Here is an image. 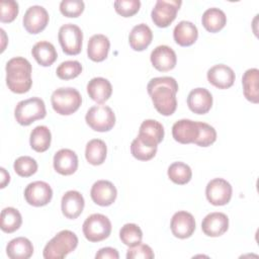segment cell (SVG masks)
I'll return each mask as SVG.
<instances>
[{"mask_svg":"<svg viewBox=\"0 0 259 259\" xmlns=\"http://www.w3.org/2000/svg\"><path fill=\"white\" fill-rule=\"evenodd\" d=\"M148 93L156 110L162 115L168 116L175 112L177 107L176 93L178 84L173 77H156L149 81Z\"/></svg>","mask_w":259,"mask_h":259,"instance_id":"obj_1","label":"cell"},{"mask_svg":"<svg viewBox=\"0 0 259 259\" xmlns=\"http://www.w3.org/2000/svg\"><path fill=\"white\" fill-rule=\"evenodd\" d=\"M6 84L8 88L17 94L27 92L31 85V64L23 57L10 59L6 64Z\"/></svg>","mask_w":259,"mask_h":259,"instance_id":"obj_2","label":"cell"},{"mask_svg":"<svg viewBox=\"0 0 259 259\" xmlns=\"http://www.w3.org/2000/svg\"><path fill=\"white\" fill-rule=\"evenodd\" d=\"M77 246L76 234L69 230H63L47 243L42 255L45 259H62L73 252Z\"/></svg>","mask_w":259,"mask_h":259,"instance_id":"obj_3","label":"cell"},{"mask_svg":"<svg viewBox=\"0 0 259 259\" xmlns=\"http://www.w3.org/2000/svg\"><path fill=\"white\" fill-rule=\"evenodd\" d=\"M54 110L61 115H70L77 111L82 103L80 92L71 87L55 90L51 97Z\"/></svg>","mask_w":259,"mask_h":259,"instance_id":"obj_4","label":"cell"},{"mask_svg":"<svg viewBox=\"0 0 259 259\" xmlns=\"http://www.w3.org/2000/svg\"><path fill=\"white\" fill-rule=\"evenodd\" d=\"M46 114L45 102L39 97H31L19 101L14 110L15 119L21 125H29L37 119H42Z\"/></svg>","mask_w":259,"mask_h":259,"instance_id":"obj_5","label":"cell"},{"mask_svg":"<svg viewBox=\"0 0 259 259\" xmlns=\"http://www.w3.org/2000/svg\"><path fill=\"white\" fill-rule=\"evenodd\" d=\"M83 234L90 242H100L107 239L111 233L109 219L101 213L89 215L83 223Z\"/></svg>","mask_w":259,"mask_h":259,"instance_id":"obj_6","label":"cell"},{"mask_svg":"<svg viewBox=\"0 0 259 259\" xmlns=\"http://www.w3.org/2000/svg\"><path fill=\"white\" fill-rule=\"evenodd\" d=\"M86 123L95 132H108L115 124L113 110L107 105H94L89 108L85 115Z\"/></svg>","mask_w":259,"mask_h":259,"instance_id":"obj_7","label":"cell"},{"mask_svg":"<svg viewBox=\"0 0 259 259\" xmlns=\"http://www.w3.org/2000/svg\"><path fill=\"white\" fill-rule=\"evenodd\" d=\"M58 38L65 54L70 56L80 54L82 50L83 32L78 25L73 23H66L62 25L59 29Z\"/></svg>","mask_w":259,"mask_h":259,"instance_id":"obj_8","label":"cell"},{"mask_svg":"<svg viewBox=\"0 0 259 259\" xmlns=\"http://www.w3.org/2000/svg\"><path fill=\"white\" fill-rule=\"evenodd\" d=\"M181 4L180 0H158L151 12L154 24L158 27L169 26L176 18Z\"/></svg>","mask_w":259,"mask_h":259,"instance_id":"obj_9","label":"cell"},{"mask_svg":"<svg viewBox=\"0 0 259 259\" xmlns=\"http://www.w3.org/2000/svg\"><path fill=\"white\" fill-rule=\"evenodd\" d=\"M232 186L223 178H214L210 180L205 187V195L212 205H225L232 198Z\"/></svg>","mask_w":259,"mask_h":259,"instance_id":"obj_10","label":"cell"},{"mask_svg":"<svg viewBox=\"0 0 259 259\" xmlns=\"http://www.w3.org/2000/svg\"><path fill=\"white\" fill-rule=\"evenodd\" d=\"M53 197L52 187L45 181H34L29 183L24 190L26 202L32 206L47 205Z\"/></svg>","mask_w":259,"mask_h":259,"instance_id":"obj_11","label":"cell"},{"mask_svg":"<svg viewBox=\"0 0 259 259\" xmlns=\"http://www.w3.org/2000/svg\"><path fill=\"white\" fill-rule=\"evenodd\" d=\"M49 13L42 6L33 5L27 8L23 16V26L27 32L36 34L42 31L49 23Z\"/></svg>","mask_w":259,"mask_h":259,"instance_id":"obj_12","label":"cell"},{"mask_svg":"<svg viewBox=\"0 0 259 259\" xmlns=\"http://www.w3.org/2000/svg\"><path fill=\"white\" fill-rule=\"evenodd\" d=\"M170 228L172 234L176 238L186 239L195 231V220L190 212L180 210L173 214Z\"/></svg>","mask_w":259,"mask_h":259,"instance_id":"obj_13","label":"cell"},{"mask_svg":"<svg viewBox=\"0 0 259 259\" xmlns=\"http://www.w3.org/2000/svg\"><path fill=\"white\" fill-rule=\"evenodd\" d=\"M90 196L96 204L100 206H108L115 201L117 190L110 181L98 180L92 185Z\"/></svg>","mask_w":259,"mask_h":259,"instance_id":"obj_14","label":"cell"},{"mask_svg":"<svg viewBox=\"0 0 259 259\" xmlns=\"http://www.w3.org/2000/svg\"><path fill=\"white\" fill-rule=\"evenodd\" d=\"M150 59L153 67L160 72H167L174 69L177 62L175 52L165 45L156 47L152 51Z\"/></svg>","mask_w":259,"mask_h":259,"instance_id":"obj_15","label":"cell"},{"mask_svg":"<svg viewBox=\"0 0 259 259\" xmlns=\"http://www.w3.org/2000/svg\"><path fill=\"white\" fill-rule=\"evenodd\" d=\"M207 81L219 89L230 88L235 82V73L232 68L225 64H218L208 69Z\"/></svg>","mask_w":259,"mask_h":259,"instance_id":"obj_16","label":"cell"},{"mask_svg":"<svg viewBox=\"0 0 259 259\" xmlns=\"http://www.w3.org/2000/svg\"><path fill=\"white\" fill-rule=\"evenodd\" d=\"M187 105L192 112L205 114L212 106V95L205 88L192 89L187 96Z\"/></svg>","mask_w":259,"mask_h":259,"instance_id":"obj_17","label":"cell"},{"mask_svg":"<svg viewBox=\"0 0 259 259\" xmlns=\"http://www.w3.org/2000/svg\"><path fill=\"white\" fill-rule=\"evenodd\" d=\"M228 228L229 219L223 212H210L201 223V230L208 237H220L228 231Z\"/></svg>","mask_w":259,"mask_h":259,"instance_id":"obj_18","label":"cell"},{"mask_svg":"<svg viewBox=\"0 0 259 259\" xmlns=\"http://www.w3.org/2000/svg\"><path fill=\"white\" fill-rule=\"evenodd\" d=\"M85 205L83 195L76 190L67 191L61 201L63 214L70 220L77 219L83 211Z\"/></svg>","mask_w":259,"mask_h":259,"instance_id":"obj_19","label":"cell"},{"mask_svg":"<svg viewBox=\"0 0 259 259\" xmlns=\"http://www.w3.org/2000/svg\"><path fill=\"white\" fill-rule=\"evenodd\" d=\"M54 168L61 175H72L78 168V157L70 149H61L54 156Z\"/></svg>","mask_w":259,"mask_h":259,"instance_id":"obj_20","label":"cell"},{"mask_svg":"<svg viewBox=\"0 0 259 259\" xmlns=\"http://www.w3.org/2000/svg\"><path fill=\"white\" fill-rule=\"evenodd\" d=\"M172 136L180 144L193 143L198 136L197 121L190 119H180L172 126Z\"/></svg>","mask_w":259,"mask_h":259,"instance_id":"obj_21","label":"cell"},{"mask_svg":"<svg viewBox=\"0 0 259 259\" xmlns=\"http://www.w3.org/2000/svg\"><path fill=\"white\" fill-rule=\"evenodd\" d=\"M138 137L150 145L158 146L164 139V126L155 119H146L140 125Z\"/></svg>","mask_w":259,"mask_h":259,"instance_id":"obj_22","label":"cell"},{"mask_svg":"<svg viewBox=\"0 0 259 259\" xmlns=\"http://www.w3.org/2000/svg\"><path fill=\"white\" fill-rule=\"evenodd\" d=\"M87 93L92 100L102 104L111 96L112 86L107 79L102 77H95L88 82Z\"/></svg>","mask_w":259,"mask_h":259,"instance_id":"obj_23","label":"cell"},{"mask_svg":"<svg viewBox=\"0 0 259 259\" xmlns=\"http://www.w3.org/2000/svg\"><path fill=\"white\" fill-rule=\"evenodd\" d=\"M110 48L109 39L104 34H94L88 40L87 55L93 62H102L107 58Z\"/></svg>","mask_w":259,"mask_h":259,"instance_id":"obj_24","label":"cell"},{"mask_svg":"<svg viewBox=\"0 0 259 259\" xmlns=\"http://www.w3.org/2000/svg\"><path fill=\"white\" fill-rule=\"evenodd\" d=\"M153 39V32L151 28L145 24L140 23L133 27L128 35V42L134 51H144L146 50Z\"/></svg>","mask_w":259,"mask_h":259,"instance_id":"obj_25","label":"cell"},{"mask_svg":"<svg viewBox=\"0 0 259 259\" xmlns=\"http://www.w3.org/2000/svg\"><path fill=\"white\" fill-rule=\"evenodd\" d=\"M173 37L177 45L189 47L193 45L198 37L197 27L190 21L182 20L174 27Z\"/></svg>","mask_w":259,"mask_h":259,"instance_id":"obj_26","label":"cell"},{"mask_svg":"<svg viewBox=\"0 0 259 259\" xmlns=\"http://www.w3.org/2000/svg\"><path fill=\"white\" fill-rule=\"evenodd\" d=\"M31 54L34 60L37 62V64H39L42 67L51 66L55 63V61L58 58V54L54 45L47 40L36 42L32 47Z\"/></svg>","mask_w":259,"mask_h":259,"instance_id":"obj_27","label":"cell"},{"mask_svg":"<svg viewBox=\"0 0 259 259\" xmlns=\"http://www.w3.org/2000/svg\"><path fill=\"white\" fill-rule=\"evenodd\" d=\"M6 253L11 259H27L33 254V246L27 238L18 237L7 244Z\"/></svg>","mask_w":259,"mask_h":259,"instance_id":"obj_28","label":"cell"},{"mask_svg":"<svg viewBox=\"0 0 259 259\" xmlns=\"http://www.w3.org/2000/svg\"><path fill=\"white\" fill-rule=\"evenodd\" d=\"M258 81H259V70L256 68L248 69L242 78L243 93L247 100L252 103L259 102L258 92Z\"/></svg>","mask_w":259,"mask_h":259,"instance_id":"obj_29","label":"cell"},{"mask_svg":"<svg viewBox=\"0 0 259 259\" xmlns=\"http://www.w3.org/2000/svg\"><path fill=\"white\" fill-rule=\"evenodd\" d=\"M203 27L209 32H218L223 29L227 23V16L220 8H208L206 9L201 17Z\"/></svg>","mask_w":259,"mask_h":259,"instance_id":"obj_30","label":"cell"},{"mask_svg":"<svg viewBox=\"0 0 259 259\" xmlns=\"http://www.w3.org/2000/svg\"><path fill=\"white\" fill-rule=\"evenodd\" d=\"M106 154L107 147L102 140L93 139L87 143L85 149V157L89 164L94 166L101 165L106 159Z\"/></svg>","mask_w":259,"mask_h":259,"instance_id":"obj_31","label":"cell"},{"mask_svg":"<svg viewBox=\"0 0 259 259\" xmlns=\"http://www.w3.org/2000/svg\"><path fill=\"white\" fill-rule=\"evenodd\" d=\"M51 141L52 134L46 125H37L30 133L29 144L35 152H46L51 146Z\"/></svg>","mask_w":259,"mask_h":259,"instance_id":"obj_32","label":"cell"},{"mask_svg":"<svg viewBox=\"0 0 259 259\" xmlns=\"http://www.w3.org/2000/svg\"><path fill=\"white\" fill-rule=\"evenodd\" d=\"M0 219H1V230L8 234H11L17 231L22 224L21 214L14 207L3 208L1 211Z\"/></svg>","mask_w":259,"mask_h":259,"instance_id":"obj_33","label":"cell"},{"mask_svg":"<svg viewBox=\"0 0 259 259\" xmlns=\"http://www.w3.org/2000/svg\"><path fill=\"white\" fill-rule=\"evenodd\" d=\"M168 177L172 182L178 185L188 183L192 177L191 168L183 162H174L168 167Z\"/></svg>","mask_w":259,"mask_h":259,"instance_id":"obj_34","label":"cell"},{"mask_svg":"<svg viewBox=\"0 0 259 259\" xmlns=\"http://www.w3.org/2000/svg\"><path fill=\"white\" fill-rule=\"evenodd\" d=\"M158 146L150 145L144 142L142 139L137 137L131 145L132 155L140 161H149L155 157L157 153Z\"/></svg>","mask_w":259,"mask_h":259,"instance_id":"obj_35","label":"cell"},{"mask_svg":"<svg viewBox=\"0 0 259 259\" xmlns=\"http://www.w3.org/2000/svg\"><path fill=\"white\" fill-rule=\"evenodd\" d=\"M119 238L124 245L133 247L142 242L143 232L136 224H125L119 231Z\"/></svg>","mask_w":259,"mask_h":259,"instance_id":"obj_36","label":"cell"},{"mask_svg":"<svg viewBox=\"0 0 259 259\" xmlns=\"http://www.w3.org/2000/svg\"><path fill=\"white\" fill-rule=\"evenodd\" d=\"M13 168L17 175L21 177H29L36 172L37 163L29 156H21L14 161Z\"/></svg>","mask_w":259,"mask_h":259,"instance_id":"obj_37","label":"cell"},{"mask_svg":"<svg viewBox=\"0 0 259 259\" xmlns=\"http://www.w3.org/2000/svg\"><path fill=\"white\" fill-rule=\"evenodd\" d=\"M82 72V65L78 61H65L56 70L57 76L62 80H71L78 77Z\"/></svg>","mask_w":259,"mask_h":259,"instance_id":"obj_38","label":"cell"},{"mask_svg":"<svg viewBox=\"0 0 259 259\" xmlns=\"http://www.w3.org/2000/svg\"><path fill=\"white\" fill-rule=\"evenodd\" d=\"M198 136L193 144L200 147H208L212 145L217 140V132L215 130L205 122H198Z\"/></svg>","mask_w":259,"mask_h":259,"instance_id":"obj_39","label":"cell"},{"mask_svg":"<svg viewBox=\"0 0 259 259\" xmlns=\"http://www.w3.org/2000/svg\"><path fill=\"white\" fill-rule=\"evenodd\" d=\"M116 13L123 17H131L135 15L141 7L140 0H116L113 3Z\"/></svg>","mask_w":259,"mask_h":259,"instance_id":"obj_40","label":"cell"},{"mask_svg":"<svg viewBox=\"0 0 259 259\" xmlns=\"http://www.w3.org/2000/svg\"><path fill=\"white\" fill-rule=\"evenodd\" d=\"M82 0H63L60 3V11L66 17H78L84 11Z\"/></svg>","mask_w":259,"mask_h":259,"instance_id":"obj_41","label":"cell"},{"mask_svg":"<svg viewBox=\"0 0 259 259\" xmlns=\"http://www.w3.org/2000/svg\"><path fill=\"white\" fill-rule=\"evenodd\" d=\"M1 22H12L18 14V3L13 0H2L0 2Z\"/></svg>","mask_w":259,"mask_h":259,"instance_id":"obj_42","label":"cell"},{"mask_svg":"<svg viewBox=\"0 0 259 259\" xmlns=\"http://www.w3.org/2000/svg\"><path fill=\"white\" fill-rule=\"evenodd\" d=\"M155 257V254L152 248L146 244H138L136 246L130 247L126 252L127 259H152Z\"/></svg>","mask_w":259,"mask_h":259,"instance_id":"obj_43","label":"cell"},{"mask_svg":"<svg viewBox=\"0 0 259 259\" xmlns=\"http://www.w3.org/2000/svg\"><path fill=\"white\" fill-rule=\"evenodd\" d=\"M96 259H118L119 254L116 249L111 247L101 248L95 255Z\"/></svg>","mask_w":259,"mask_h":259,"instance_id":"obj_44","label":"cell"},{"mask_svg":"<svg viewBox=\"0 0 259 259\" xmlns=\"http://www.w3.org/2000/svg\"><path fill=\"white\" fill-rule=\"evenodd\" d=\"M0 171H1V183H0V187L1 188H4L10 181V175L9 173L3 168L1 167L0 168Z\"/></svg>","mask_w":259,"mask_h":259,"instance_id":"obj_45","label":"cell"}]
</instances>
